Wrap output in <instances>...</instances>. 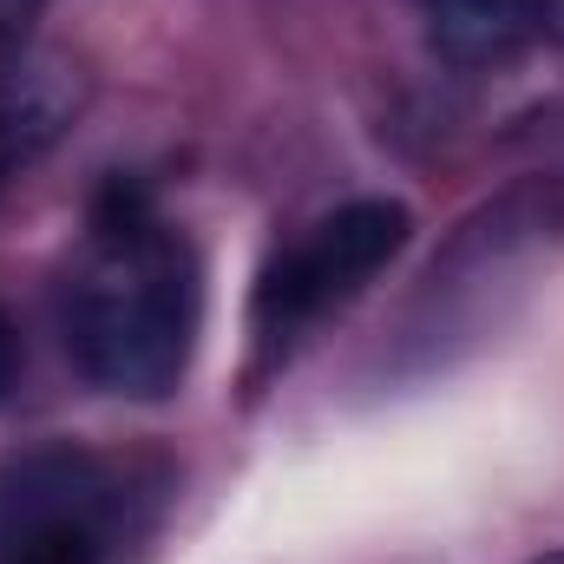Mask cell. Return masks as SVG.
Here are the masks:
<instances>
[{
    "label": "cell",
    "mask_w": 564,
    "mask_h": 564,
    "mask_svg": "<svg viewBox=\"0 0 564 564\" xmlns=\"http://www.w3.org/2000/svg\"><path fill=\"white\" fill-rule=\"evenodd\" d=\"M86 106V66L59 46H0V191L66 139Z\"/></svg>",
    "instance_id": "cell-4"
},
{
    "label": "cell",
    "mask_w": 564,
    "mask_h": 564,
    "mask_svg": "<svg viewBox=\"0 0 564 564\" xmlns=\"http://www.w3.org/2000/svg\"><path fill=\"white\" fill-rule=\"evenodd\" d=\"M139 532V486L86 446H26L0 459V564H119Z\"/></svg>",
    "instance_id": "cell-2"
},
{
    "label": "cell",
    "mask_w": 564,
    "mask_h": 564,
    "mask_svg": "<svg viewBox=\"0 0 564 564\" xmlns=\"http://www.w3.org/2000/svg\"><path fill=\"white\" fill-rule=\"evenodd\" d=\"M539 564H564V552H552V558H539Z\"/></svg>",
    "instance_id": "cell-9"
},
{
    "label": "cell",
    "mask_w": 564,
    "mask_h": 564,
    "mask_svg": "<svg viewBox=\"0 0 564 564\" xmlns=\"http://www.w3.org/2000/svg\"><path fill=\"white\" fill-rule=\"evenodd\" d=\"M408 237H414V217L401 197H355V204L328 210L322 224H308L257 282V308H250L257 348L289 355L315 322L348 308L381 276L408 250Z\"/></svg>",
    "instance_id": "cell-3"
},
{
    "label": "cell",
    "mask_w": 564,
    "mask_h": 564,
    "mask_svg": "<svg viewBox=\"0 0 564 564\" xmlns=\"http://www.w3.org/2000/svg\"><path fill=\"white\" fill-rule=\"evenodd\" d=\"M46 0H0V46H20V33H26V20L40 13Z\"/></svg>",
    "instance_id": "cell-7"
},
{
    "label": "cell",
    "mask_w": 564,
    "mask_h": 564,
    "mask_svg": "<svg viewBox=\"0 0 564 564\" xmlns=\"http://www.w3.org/2000/svg\"><path fill=\"white\" fill-rule=\"evenodd\" d=\"M204 322L191 243L151 210L139 184H112L66 276V348L106 394L158 401L184 381Z\"/></svg>",
    "instance_id": "cell-1"
},
{
    "label": "cell",
    "mask_w": 564,
    "mask_h": 564,
    "mask_svg": "<svg viewBox=\"0 0 564 564\" xmlns=\"http://www.w3.org/2000/svg\"><path fill=\"white\" fill-rule=\"evenodd\" d=\"M20 368H26V348H20V328H13V315H7V302H0V408H7L13 388H20Z\"/></svg>",
    "instance_id": "cell-6"
},
{
    "label": "cell",
    "mask_w": 564,
    "mask_h": 564,
    "mask_svg": "<svg viewBox=\"0 0 564 564\" xmlns=\"http://www.w3.org/2000/svg\"><path fill=\"white\" fill-rule=\"evenodd\" d=\"M539 7H545V33L564 46V0H539Z\"/></svg>",
    "instance_id": "cell-8"
},
{
    "label": "cell",
    "mask_w": 564,
    "mask_h": 564,
    "mask_svg": "<svg viewBox=\"0 0 564 564\" xmlns=\"http://www.w3.org/2000/svg\"><path fill=\"white\" fill-rule=\"evenodd\" d=\"M421 20L433 53L453 66H512L545 33L539 0H421Z\"/></svg>",
    "instance_id": "cell-5"
}]
</instances>
